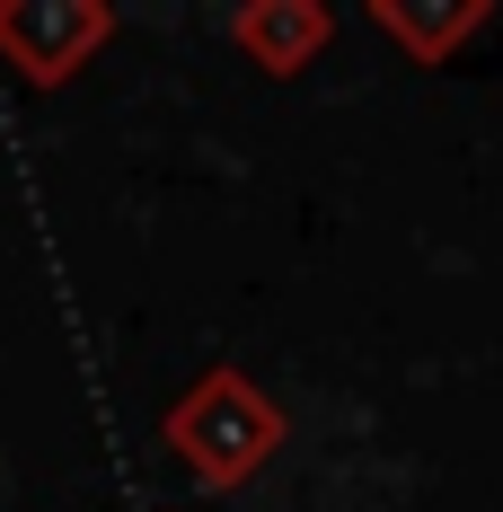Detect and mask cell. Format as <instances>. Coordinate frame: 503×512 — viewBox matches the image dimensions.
<instances>
[{"label":"cell","instance_id":"obj_3","mask_svg":"<svg viewBox=\"0 0 503 512\" xmlns=\"http://www.w3.org/2000/svg\"><path fill=\"white\" fill-rule=\"evenodd\" d=\"M327 36H336L327 0H248V9H230V45L248 53L265 80H301L327 53Z\"/></svg>","mask_w":503,"mask_h":512},{"label":"cell","instance_id":"obj_2","mask_svg":"<svg viewBox=\"0 0 503 512\" xmlns=\"http://www.w3.org/2000/svg\"><path fill=\"white\" fill-rule=\"evenodd\" d=\"M115 36V9L106 0H0V71L53 89L71 71H89Z\"/></svg>","mask_w":503,"mask_h":512},{"label":"cell","instance_id":"obj_1","mask_svg":"<svg viewBox=\"0 0 503 512\" xmlns=\"http://www.w3.org/2000/svg\"><path fill=\"white\" fill-rule=\"evenodd\" d=\"M283 433H292V415L274 407L265 389H256L239 362H212L203 380H186L168 415H159V442H168V460L186 468L195 486L212 495H230V486H248L256 468L283 451Z\"/></svg>","mask_w":503,"mask_h":512},{"label":"cell","instance_id":"obj_4","mask_svg":"<svg viewBox=\"0 0 503 512\" xmlns=\"http://www.w3.org/2000/svg\"><path fill=\"white\" fill-rule=\"evenodd\" d=\"M371 27H380L415 71H442L468 36L495 27V9H486V0H371Z\"/></svg>","mask_w":503,"mask_h":512}]
</instances>
